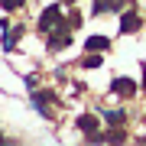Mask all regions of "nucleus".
Segmentation results:
<instances>
[{"mask_svg":"<svg viewBox=\"0 0 146 146\" xmlns=\"http://www.w3.org/2000/svg\"><path fill=\"white\" fill-rule=\"evenodd\" d=\"M101 62H104V58H101V52H91V55H84V58H81V65H84V68H98Z\"/></svg>","mask_w":146,"mask_h":146,"instance_id":"nucleus-8","label":"nucleus"},{"mask_svg":"<svg viewBox=\"0 0 146 146\" xmlns=\"http://www.w3.org/2000/svg\"><path fill=\"white\" fill-rule=\"evenodd\" d=\"M55 26H62V7H58V3L46 7V10H42V16H39V33H42V36H49Z\"/></svg>","mask_w":146,"mask_h":146,"instance_id":"nucleus-1","label":"nucleus"},{"mask_svg":"<svg viewBox=\"0 0 146 146\" xmlns=\"http://www.w3.org/2000/svg\"><path fill=\"white\" fill-rule=\"evenodd\" d=\"M68 26H72V29H78V26H81V13L75 10V7H72V13H68Z\"/></svg>","mask_w":146,"mask_h":146,"instance_id":"nucleus-10","label":"nucleus"},{"mask_svg":"<svg viewBox=\"0 0 146 146\" xmlns=\"http://www.w3.org/2000/svg\"><path fill=\"white\" fill-rule=\"evenodd\" d=\"M130 7V0H94V13H107V10H123Z\"/></svg>","mask_w":146,"mask_h":146,"instance_id":"nucleus-5","label":"nucleus"},{"mask_svg":"<svg viewBox=\"0 0 146 146\" xmlns=\"http://www.w3.org/2000/svg\"><path fill=\"white\" fill-rule=\"evenodd\" d=\"M140 26H143V20H140V13H136V10H127L123 16H120V33H127V36L140 33Z\"/></svg>","mask_w":146,"mask_h":146,"instance_id":"nucleus-3","label":"nucleus"},{"mask_svg":"<svg viewBox=\"0 0 146 146\" xmlns=\"http://www.w3.org/2000/svg\"><path fill=\"white\" fill-rule=\"evenodd\" d=\"M75 127H78L88 140H104V136L98 133V117H94V114H81L78 120H75Z\"/></svg>","mask_w":146,"mask_h":146,"instance_id":"nucleus-2","label":"nucleus"},{"mask_svg":"<svg viewBox=\"0 0 146 146\" xmlns=\"http://www.w3.org/2000/svg\"><path fill=\"white\" fill-rule=\"evenodd\" d=\"M104 117L110 120V123H120V120H123V110H107Z\"/></svg>","mask_w":146,"mask_h":146,"instance_id":"nucleus-11","label":"nucleus"},{"mask_svg":"<svg viewBox=\"0 0 146 146\" xmlns=\"http://www.w3.org/2000/svg\"><path fill=\"white\" fill-rule=\"evenodd\" d=\"M0 7H3L7 13H13V10H23V7H26V0H0Z\"/></svg>","mask_w":146,"mask_h":146,"instance_id":"nucleus-9","label":"nucleus"},{"mask_svg":"<svg viewBox=\"0 0 146 146\" xmlns=\"http://www.w3.org/2000/svg\"><path fill=\"white\" fill-rule=\"evenodd\" d=\"M84 49H88V52H107V49H110V39L107 36H91L88 42H84Z\"/></svg>","mask_w":146,"mask_h":146,"instance_id":"nucleus-6","label":"nucleus"},{"mask_svg":"<svg viewBox=\"0 0 146 146\" xmlns=\"http://www.w3.org/2000/svg\"><path fill=\"white\" fill-rule=\"evenodd\" d=\"M20 39H23V26H10V29H7V36H3V49H7V52H13V46H16Z\"/></svg>","mask_w":146,"mask_h":146,"instance_id":"nucleus-7","label":"nucleus"},{"mask_svg":"<svg viewBox=\"0 0 146 146\" xmlns=\"http://www.w3.org/2000/svg\"><path fill=\"white\" fill-rule=\"evenodd\" d=\"M62 3H68V7H75V0H62Z\"/></svg>","mask_w":146,"mask_h":146,"instance_id":"nucleus-12","label":"nucleus"},{"mask_svg":"<svg viewBox=\"0 0 146 146\" xmlns=\"http://www.w3.org/2000/svg\"><path fill=\"white\" fill-rule=\"evenodd\" d=\"M110 91L120 94V98H130V94H136V81L133 78H114L110 81Z\"/></svg>","mask_w":146,"mask_h":146,"instance_id":"nucleus-4","label":"nucleus"}]
</instances>
